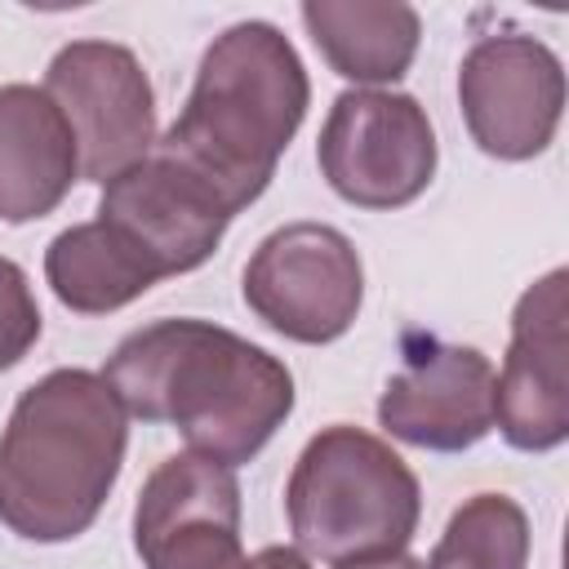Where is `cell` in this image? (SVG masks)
Listing matches in <instances>:
<instances>
[{
  "label": "cell",
  "instance_id": "4fadbf2b",
  "mask_svg": "<svg viewBox=\"0 0 569 569\" xmlns=\"http://www.w3.org/2000/svg\"><path fill=\"white\" fill-rule=\"evenodd\" d=\"M76 138L44 89H0V218H44L76 182Z\"/></svg>",
  "mask_w": 569,
  "mask_h": 569
},
{
  "label": "cell",
  "instance_id": "277c9868",
  "mask_svg": "<svg viewBox=\"0 0 569 569\" xmlns=\"http://www.w3.org/2000/svg\"><path fill=\"white\" fill-rule=\"evenodd\" d=\"M284 507L302 551L347 565L396 556L413 538L422 502L400 453L360 427H329L293 462Z\"/></svg>",
  "mask_w": 569,
  "mask_h": 569
},
{
  "label": "cell",
  "instance_id": "9a60e30c",
  "mask_svg": "<svg viewBox=\"0 0 569 569\" xmlns=\"http://www.w3.org/2000/svg\"><path fill=\"white\" fill-rule=\"evenodd\" d=\"M44 276L53 284L58 302H67L71 311H84V316L116 311L156 284V276L98 218L62 231L49 244Z\"/></svg>",
  "mask_w": 569,
  "mask_h": 569
},
{
  "label": "cell",
  "instance_id": "3957f363",
  "mask_svg": "<svg viewBox=\"0 0 569 569\" xmlns=\"http://www.w3.org/2000/svg\"><path fill=\"white\" fill-rule=\"evenodd\" d=\"M124 409L89 369H53L0 436V520L31 542H67L102 511L124 462Z\"/></svg>",
  "mask_w": 569,
  "mask_h": 569
},
{
  "label": "cell",
  "instance_id": "5b68a950",
  "mask_svg": "<svg viewBox=\"0 0 569 569\" xmlns=\"http://www.w3.org/2000/svg\"><path fill=\"white\" fill-rule=\"evenodd\" d=\"M329 187L360 209H396L427 191L436 173V133L409 93L347 89L316 142Z\"/></svg>",
  "mask_w": 569,
  "mask_h": 569
},
{
  "label": "cell",
  "instance_id": "e0dca14e",
  "mask_svg": "<svg viewBox=\"0 0 569 569\" xmlns=\"http://www.w3.org/2000/svg\"><path fill=\"white\" fill-rule=\"evenodd\" d=\"M40 338V307L18 262L0 258V369L18 365Z\"/></svg>",
  "mask_w": 569,
  "mask_h": 569
},
{
  "label": "cell",
  "instance_id": "5bb4252c",
  "mask_svg": "<svg viewBox=\"0 0 569 569\" xmlns=\"http://www.w3.org/2000/svg\"><path fill=\"white\" fill-rule=\"evenodd\" d=\"M302 22L329 67L360 84L400 80L418 53V9L409 4H338V0H307Z\"/></svg>",
  "mask_w": 569,
  "mask_h": 569
},
{
  "label": "cell",
  "instance_id": "30bf717a",
  "mask_svg": "<svg viewBox=\"0 0 569 569\" xmlns=\"http://www.w3.org/2000/svg\"><path fill=\"white\" fill-rule=\"evenodd\" d=\"M98 222L156 280H164L200 267L218 249L231 213L196 178H187L178 164L151 151L147 160H138L102 187Z\"/></svg>",
  "mask_w": 569,
  "mask_h": 569
},
{
  "label": "cell",
  "instance_id": "6da1fadb",
  "mask_svg": "<svg viewBox=\"0 0 569 569\" xmlns=\"http://www.w3.org/2000/svg\"><path fill=\"white\" fill-rule=\"evenodd\" d=\"M102 382L142 422H173L222 467L249 462L293 409L289 369L262 347L204 320H160L129 333Z\"/></svg>",
  "mask_w": 569,
  "mask_h": 569
},
{
  "label": "cell",
  "instance_id": "52a82bcc",
  "mask_svg": "<svg viewBox=\"0 0 569 569\" xmlns=\"http://www.w3.org/2000/svg\"><path fill=\"white\" fill-rule=\"evenodd\" d=\"M44 93L62 111L84 178L111 182L156 147L151 84L138 58L111 40H76L58 49L44 76Z\"/></svg>",
  "mask_w": 569,
  "mask_h": 569
},
{
  "label": "cell",
  "instance_id": "7c38bea8",
  "mask_svg": "<svg viewBox=\"0 0 569 569\" xmlns=\"http://www.w3.org/2000/svg\"><path fill=\"white\" fill-rule=\"evenodd\" d=\"M565 271L525 289L511 316V347L493 378V422L516 449L542 453L569 436L565 391Z\"/></svg>",
  "mask_w": 569,
  "mask_h": 569
},
{
  "label": "cell",
  "instance_id": "2e32d148",
  "mask_svg": "<svg viewBox=\"0 0 569 569\" xmlns=\"http://www.w3.org/2000/svg\"><path fill=\"white\" fill-rule=\"evenodd\" d=\"M529 520L507 493H476L449 516L427 569H525Z\"/></svg>",
  "mask_w": 569,
  "mask_h": 569
},
{
  "label": "cell",
  "instance_id": "7a4b0ae2",
  "mask_svg": "<svg viewBox=\"0 0 569 569\" xmlns=\"http://www.w3.org/2000/svg\"><path fill=\"white\" fill-rule=\"evenodd\" d=\"M307 71L271 22L222 31L187 98V111L156 142V156L196 178L231 218L253 204L307 116Z\"/></svg>",
  "mask_w": 569,
  "mask_h": 569
},
{
  "label": "cell",
  "instance_id": "ba28073f",
  "mask_svg": "<svg viewBox=\"0 0 569 569\" xmlns=\"http://www.w3.org/2000/svg\"><path fill=\"white\" fill-rule=\"evenodd\" d=\"M458 98L480 151L498 160H529L560 124L565 71L533 36H489L462 58Z\"/></svg>",
  "mask_w": 569,
  "mask_h": 569
},
{
  "label": "cell",
  "instance_id": "9c48e42d",
  "mask_svg": "<svg viewBox=\"0 0 569 569\" xmlns=\"http://www.w3.org/2000/svg\"><path fill=\"white\" fill-rule=\"evenodd\" d=\"M147 569H240V485L231 467L178 453L151 471L133 511Z\"/></svg>",
  "mask_w": 569,
  "mask_h": 569
},
{
  "label": "cell",
  "instance_id": "d6986e66",
  "mask_svg": "<svg viewBox=\"0 0 569 569\" xmlns=\"http://www.w3.org/2000/svg\"><path fill=\"white\" fill-rule=\"evenodd\" d=\"M338 569H427V565H418L413 556H373V560H347V565H338Z\"/></svg>",
  "mask_w": 569,
  "mask_h": 569
},
{
  "label": "cell",
  "instance_id": "8fae6325",
  "mask_svg": "<svg viewBox=\"0 0 569 569\" xmlns=\"http://www.w3.org/2000/svg\"><path fill=\"white\" fill-rule=\"evenodd\" d=\"M378 422L405 445L458 453L493 427V365L476 347L409 338L405 369L378 400Z\"/></svg>",
  "mask_w": 569,
  "mask_h": 569
},
{
  "label": "cell",
  "instance_id": "8992f818",
  "mask_svg": "<svg viewBox=\"0 0 569 569\" xmlns=\"http://www.w3.org/2000/svg\"><path fill=\"white\" fill-rule=\"evenodd\" d=\"M365 293L356 244L325 222L271 231L244 267V302L293 342H333L351 329Z\"/></svg>",
  "mask_w": 569,
  "mask_h": 569
},
{
  "label": "cell",
  "instance_id": "ac0fdd59",
  "mask_svg": "<svg viewBox=\"0 0 569 569\" xmlns=\"http://www.w3.org/2000/svg\"><path fill=\"white\" fill-rule=\"evenodd\" d=\"M240 569H311V565H307L302 551H293V547H262L258 556L240 560Z\"/></svg>",
  "mask_w": 569,
  "mask_h": 569
}]
</instances>
